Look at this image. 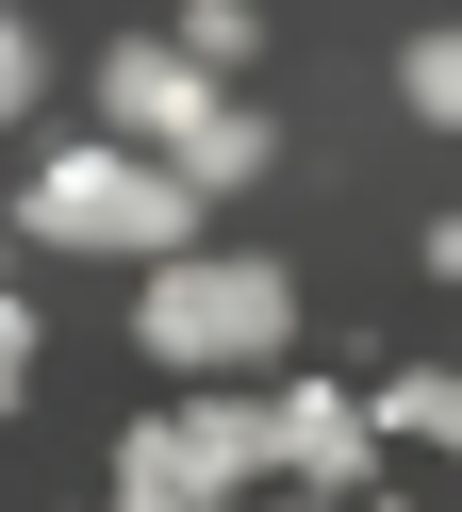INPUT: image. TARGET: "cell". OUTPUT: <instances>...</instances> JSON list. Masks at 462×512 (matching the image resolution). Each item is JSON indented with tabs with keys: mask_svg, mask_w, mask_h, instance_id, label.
<instances>
[{
	"mask_svg": "<svg viewBox=\"0 0 462 512\" xmlns=\"http://www.w3.org/2000/svg\"><path fill=\"white\" fill-rule=\"evenodd\" d=\"M132 331H149V364H182V380H231V364H281L297 298H281V265H248V248H198V265H149Z\"/></svg>",
	"mask_w": 462,
	"mask_h": 512,
	"instance_id": "cell-1",
	"label": "cell"
},
{
	"mask_svg": "<svg viewBox=\"0 0 462 512\" xmlns=\"http://www.w3.org/2000/svg\"><path fill=\"white\" fill-rule=\"evenodd\" d=\"M99 116H116V133H149L198 199H215V182H264V116H231L198 50H149V34H132L116 67H99Z\"/></svg>",
	"mask_w": 462,
	"mask_h": 512,
	"instance_id": "cell-2",
	"label": "cell"
},
{
	"mask_svg": "<svg viewBox=\"0 0 462 512\" xmlns=\"http://www.w3.org/2000/svg\"><path fill=\"white\" fill-rule=\"evenodd\" d=\"M17 232L50 248H165V265H198V182L182 166H132V149H66V166H33V215Z\"/></svg>",
	"mask_w": 462,
	"mask_h": 512,
	"instance_id": "cell-3",
	"label": "cell"
},
{
	"mask_svg": "<svg viewBox=\"0 0 462 512\" xmlns=\"http://www.w3.org/2000/svg\"><path fill=\"white\" fill-rule=\"evenodd\" d=\"M248 463H281L264 397H182V413H149V430L116 446V512H215Z\"/></svg>",
	"mask_w": 462,
	"mask_h": 512,
	"instance_id": "cell-4",
	"label": "cell"
},
{
	"mask_svg": "<svg viewBox=\"0 0 462 512\" xmlns=\"http://www.w3.org/2000/svg\"><path fill=\"white\" fill-rule=\"evenodd\" d=\"M264 430H281V463L314 479V496H363V446H380V413H363V397L297 380V397H264Z\"/></svg>",
	"mask_w": 462,
	"mask_h": 512,
	"instance_id": "cell-5",
	"label": "cell"
},
{
	"mask_svg": "<svg viewBox=\"0 0 462 512\" xmlns=\"http://www.w3.org/2000/svg\"><path fill=\"white\" fill-rule=\"evenodd\" d=\"M380 430H413V446H462V364H429V380H380Z\"/></svg>",
	"mask_w": 462,
	"mask_h": 512,
	"instance_id": "cell-6",
	"label": "cell"
},
{
	"mask_svg": "<svg viewBox=\"0 0 462 512\" xmlns=\"http://www.w3.org/2000/svg\"><path fill=\"white\" fill-rule=\"evenodd\" d=\"M413 116H429V133H462V34L413 50Z\"/></svg>",
	"mask_w": 462,
	"mask_h": 512,
	"instance_id": "cell-7",
	"label": "cell"
},
{
	"mask_svg": "<svg viewBox=\"0 0 462 512\" xmlns=\"http://www.w3.org/2000/svg\"><path fill=\"white\" fill-rule=\"evenodd\" d=\"M429 265H446V281H462V215H429Z\"/></svg>",
	"mask_w": 462,
	"mask_h": 512,
	"instance_id": "cell-8",
	"label": "cell"
}]
</instances>
